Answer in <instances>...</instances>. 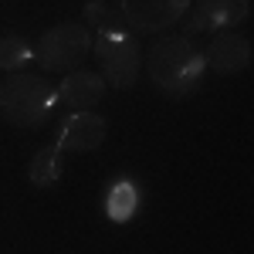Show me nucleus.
Listing matches in <instances>:
<instances>
[{"label":"nucleus","instance_id":"10","mask_svg":"<svg viewBox=\"0 0 254 254\" xmlns=\"http://www.w3.org/2000/svg\"><path fill=\"white\" fill-rule=\"evenodd\" d=\"M139 203H142V190H139V183L132 180H116L112 187H109V193H105V217L112 220V224H126V220H132L139 214Z\"/></svg>","mask_w":254,"mask_h":254},{"label":"nucleus","instance_id":"5","mask_svg":"<svg viewBox=\"0 0 254 254\" xmlns=\"http://www.w3.org/2000/svg\"><path fill=\"white\" fill-rule=\"evenodd\" d=\"M193 0H119V17L136 34H163L190 14Z\"/></svg>","mask_w":254,"mask_h":254},{"label":"nucleus","instance_id":"9","mask_svg":"<svg viewBox=\"0 0 254 254\" xmlns=\"http://www.w3.org/2000/svg\"><path fill=\"white\" fill-rule=\"evenodd\" d=\"M105 78L98 71L88 68H75V71H64V78L58 85V102H64L68 109H95L98 102L105 98Z\"/></svg>","mask_w":254,"mask_h":254},{"label":"nucleus","instance_id":"1","mask_svg":"<svg viewBox=\"0 0 254 254\" xmlns=\"http://www.w3.org/2000/svg\"><path fill=\"white\" fill-rule=\"evenodd\" d=\"M203 71H207L203 51L183 34L156 38L146 55V75L166 98L193 95L196 85L203 81Z\"/></svg>","mask_w":254,"mask_h":254},{"label":"nucleus","instance_id":"3","mask_svg":"<svg viewBox=\"0 0 254 254\" xmlns=\"http://www.w3.org/2000/svg\"><path fill=\"white\" fill-rule=\"evenodd\" d=\"M92 55H95L98 68H102L98 75L105 78V85H112L119 92L132 88L139 81V75H142V48L122 27L105 24L95 38H92Z\"/></svg>","mask_w":254,"mask_h":254},{"label":"nucleus","instance_id":"6","mask_svg":"<svg viewBox=\"0 0 254 254\" xmlns=\"http://www.w3.org/2000/svg\"><path fill=\"white\" fill-rule=\"evenodd\" d=\"M109 136V122L92 112V109H78L61 122L58 129V146L61 153H95Z\"/></svg>","mask_w":254,"mask_h":254},{"label":"nucleus","instance_id":"2","mask_svg":"<svg viewBox=\"0 0 254 254\" xmlns=\"http://www.w3.org/2000/svg\"><path fill=\"white\" fill-rule=\"evenodd\" d=\"M58 112V88L31 71H7L0 85V116L17 129H41Z\"/></svg>","mask_w":254,"mask_h":254},{"label":"nucleus","instance_id":"12","mask_svg":"<svg viewBox=\"0 0 254 254\" xmlns=\"http://www.w3.org/2000/svg\"><path fill=\"white\" fill-rule=\"evenodd\" d=\"M34 61V44L24 34H3L0 38V68L3 71H24Z\"/></svg>","mask_w":254,"mask_h":254},{"label":"nucleus","instance_id":"8","mask_svg":"<svg viewBox=\"0 0 254 254\" xmlns=\"http://www.w3.org/2000/svg\"><path fill=\"white\" fill-rule=\"evenodd\" d=\"M203 61L217 75H237L251 64V41L234 27L231 31H214V38L203 51Z\"/></svg>","mask_w":254,"mask_h":254},{"label":"nucleus","instance_id":"7","mask_svg":"<svg viewBox=\"0 0 254 254\" xmlns=\"http://www.w3.org/2000/svg\"><path fill=\"white\" fill-rule=\"evenodd\" d=\"M190 24L187 31H231L241 27L251 14V0H193L190 3Z\"/></svg>","mask_w":254,"mask_h":254},{"label":"nucleus","instance_id":"11","mask_svg":"<svg viewBox=\"0 0 254 254\" xmlns=\"http://www.w3.org/2000/svg\"><path fill=\"white\" fill-rule=\"evenodd\" d=\"M27 180L38 187V190H48L61 180V149L58 146H48V149H38L31 156V166H27Z\"/></svg>","mask_w":254,"mask_h":254},{"label":"nucleus","instance_id":"4","mask_svg":"<svg viewBox=\"0 0 254 254\" xmlns=\"http://www.w3.org/2000/svg\"><path fill=\"white\" fill-rule=\"evenodd\" d=\"M92 31L85 24H75V20H64V24H55L48 27L38 38V48H34V61H38L44 71H75L85 64V58L92 55Z\"/></svg>","mask_w":254,"mask_h":254}]
</instances>
